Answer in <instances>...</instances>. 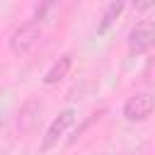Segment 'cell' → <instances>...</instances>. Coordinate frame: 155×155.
<instances>
[{"label": "cell", "mask_w": 155, "mask_h": 155, "mask_svg": "<svg viewBox=\"0 0 155 155\" xmlns=\"http://www.w3.org/2000/svg\"><path fill=\"white\" fill-rule=\"evenodd\" d=\"M39 41H41V22L27 19L10 34V51L15 56H27Z\"/></svg>", "instance_id": "cell-1"}, {"label": "cell", "mask_w": 155, "mask_h": 155, "mask_svg": "<svg viewBox=\"0 0 155 155\" xmlns=\"http://www.w3.org/2000/svg\"><path fill=\"white\" fill-rule=\"evenodd\" d=\"M153 41H155V24L150 22V19H143V22H138L131 31H128V39H126V44H128V51L131 53H145L150 46H153Z\"/></svg>", "instance_id": "cell-2"}, {"label": "cell", "mask_w": 155, "mask_h": 155, "mask_svg": "<svg viewBox=\"0 0 155 155\" xmlns=\"http://www.w3.org/2000/svg\"><path fill=\"white\" fill-rule=\"evenodd\" d=\"M75 109H63L53 121H51V126L46 128V136H44V140H41V150L46 153V150H51L61 138H63V133L75 124Z\"/></svg>", "instance_id": "cell-3"}, {"label": "cell", "mask_w": 155, "mask_h": 155, "mask_svg": "<svg viewBox=\"0 0 155 155\" xmlns=\"http://www.w3.org/2000/svg\"><path fill=\"white\" fill-rule=\"evenodd\" d=\"M153 114V94L150 92H138L126 99L124 104V119L126 121H148Z\"/></svg>", "instance_id": "cell-4"}, {"label": "cell", "mask_w": 155, "mask_h": 155, "mask_svg": "<svg viewBox=\"0 0 155 155\" xmlns=\"http://www.w3.org/2000/svg\"><path fill=\"white\" fill-rule=\"evenodd\" d=\"M41 111H44V102H39V99L24 102L19 114H17V131L19 133H31L36 128V124L41 121Z\"/></svg>", "instance_id": "cell-5"}, {"label": "cell", "mask_w": 155, "mask_h": 155, "mask_svg": "<svg viewBox=\"0 0 155 155\" xmlns=\"http://www.w3.org/2000/svg\"><path fill=\"white\" fill-rule=\"evenodd\" d=\"M70 68H73V56H70V53L58 56V61H53V65L44 73V85H46V87L58 85V82L68 75V70H70Z\"/></svg>", "instance_id": "cell-6"}, {"label": "cell", "mask_w": 155, "mask_h": 155, "mask_svg": "<svg viewBox=\"0 0 155 155\" xmlns=\"http://www.w3.org/2000/svg\"><path fill=\"white\" fill-rule=\"evenodd\" d=\"M124 2H109L107 7H104V12H102V19H99V24H97V34H107V29L119 19V15L124 12Z\"/></svg>", "instance_id": "cell-7"}, {"label": "cell", "mask_w": 155, "mask_h": 155, "mask_svg": "<svg viewBox=\"0 0 155 155\" xmlns=\"http://www.w3.org/2000/svg\"><path fill=\"white\" fill-rule=\"evenodd\" d=\"M0 126H2V114H0Z\"/></svg>", "instance_id": "cell-8"}]
</instances>
